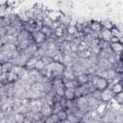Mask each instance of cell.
Here are the masks:
<instances>
[{"mask_svg": "<svg viewBox=\"0 0 123 123\" xmlns=\"http://www.w3.org/2000/svg\"><path fill=\"white\" fill-rule=\"evenodd\" d=\"M59 119L57 116V113H52L51 115L45 117L43 119V123H59Z\"/></svg>", "mask_w": 123, "mask_h": 123, "instance_id": "7c38bea8", "label": "cell"}, {"mask_svg": "<svg viewBox=\"0 0 123 123\" xmlns=\"http://www.w3.org/2000/svg\"><path fill=\"white\" fill-rule=\"evenodd\" d=\"M31 37L33 38V40L35 41L36 44H42L45 42L47 37L40 31H37V32H34L31 34Z\"/></svg>", "mask_w": 123, "mask_h": 123, "instance_id": "7a4b0ae2", "label": "cell"}, {"mask_svg": "<svg viewBox=\"0 0 123 123\" xmlns=\"http://www.w3.org/2000/svg\"><path fill=\"white\" fill-rule=\"evenodd\" d=\"M14 120L16 123H23V121L25 120V116L23 113H17L14 117Z\"/></svg>", "mask_w": 123, "mask_h": 123, "instance_id": "d6986e66", "label": "cell"}, {"mask_svg": "<svg viewBox=\"0 0 123 123\" xmlns=\"http://www.w3.org/2000/svg\"><path fill=\"white\" fill-rule=\"evenodd\" d=\"M45 66H46V64L44 63V62L41 59H38L37 63H36V65H35V67H34V69L38 71V72H40V71H42L45 68Z\"/></svg>", "mask_w": 123, "mask_h": 123, "instance_id": "9a60e30c", "label": "cell"}, {"mask_svg": "<svg viewBox=\"0 0 123 123\" xmlns=\"http://www.w3.org/2000/svg\"><path fill=\"white\" fill-rule=\"evenodd\" d=\"M100 37H101V38H102L104 41H109V42H110V39H111V33H110V30L102 29V31L100 32Z\"/></svg>", "mask_w": 123, "mask_h": 123, "instance_id": "4fadbf2b", "label": "cell"}, {"mask_svg": "<svg viewBox=\"0 0 123 123\" xmlns=\"http://www.w3.org/2000/svg\"><path fill=\"white\" fill-rule=\"evenodd\" d=\"M53 33H54V35H55V37H62V36H63V33H64V29L62 27V26H58L57 28H55L54 29V31H53Z\"/></svg>", "mask_w": 123, "mask_h": 123, "instance_id": "2e32d148", "label": "cell"}, {"mask_svg": "<svg viewBox=\"0 0 123 123\" xmlns=\"http://www.w3.org/2000/svg\"><path fill=\"white\" fill-rule=\"evenodd\" d=\"M57 116H58V119L60 122H65L67 120V116H68V113L66 111V109H62L58 113H57Z\"/></svg>", "mask_w": 123, "mask_h": 123, "instance_id": "8fae6325", "label": "cell"}, {"mask_svg": "<svg viewBox=\"0 0 123 123\" xmlns=\"http://www.w3.org/2000/svg\"><path fill=\"white\" fill-rule=\"evenodd\" d=\"M55 94H56L57 96H59V97L63 98V94H64V86H63V85L59 86L56 87V89H55Z\"/></svg>", "mask_w": 123, "mask_h": 123, "instance_id": "ac0fdd59", "label": "cell"}, {"mask_svg": "<svg viewBox=\"0 0 123 123\" xmlns=\"http://www.w3.org/2000/svg\"><path fill=\"white\" fill-rule=\"evenodd\" d=\"M110 48L111 50L115 53V54H121L122 50H123V44L121 41L118 42H114V43H110Z\"/></svg>", "mask_w": 123, "mask_h": 123, "instance_id": "52a82bcc", "label": "cell"}, {"mask_svg": "<svg viewBox=\"0 0 123 123\" xmlns=\"http://www.w3.org/2000/svg\"><path fill=\"white\" fill-rule=\"evenodd\" d=\"M110 33H111V37H119L120 38V34H121V31L118 29V27L116 25H114L111 30H110ZM121 39V38H120Z\"/></svg>", "mask_w": 123, "mask_h": 123, "instance_id": "e0dca14e", "label": "cell"}, {"mask_svg": "<svg viewBox=\"0 0 123 123\" xmlns=\"http://www.w3.org/2000/svg\"><path fill=\"white\" fill-rule=\"evenodd\" d=\"M23 123H32V122H31V121H30L29 119H27V118H25V120L23 121Z\"/></svg>", "mask_w": 123, "mask_h": 123, "instance_id": "7402d4cb", "label": "cell"}, {"mask_svg": "<svg viewBox=\"0 0 123 123\" xmlns=\"http://www.w3.org/2000/svg\"><path fill=\"white\" fill-rule=\"evenodd\" d=\"M65 32L70 35V36H74L76 34H78V29H77V25L76 24H73V23H70L66 26L65 28Z\"/></svg>", "mask_w": 123, "mask_h": 123, "instance_id": "30bf717a", "label": "cell"}, {"mask_svg": "<svg viewBox=\"0 0 123 123\" xmlns=\"http://www.w3.org/2000/svg\"><path fill=\"white\" fill-rule=\"evenodd\" d=\"M88 27L90 29V31L92 32H95V33H100L103 29V26H102V23L100 21H96V20H93L91 21L89 24H88Z\"/></svg>", "mask_w": 123, "mask_h": 123, "instance_id": "5b68a950", "label": "cell"}, {"mask_svg": "<svg viewBox=\"0 0 123 123\" xmlns=\"http://www.w3.org/2000/svg\"><path fill=\"white\" fill-rule=\"evenodd\" d=\"M104 107H105V104L99 105V106H98V109H97V112H101V111L104 110Z\"/></svg>", "mask_w": 123, "mask_h": 123, "instance_id": "44dd1931", "label": "cell"}, {"mask_svg": "<svg viewBox=\"0 0 123 123\" xmlns=\"http://www.w3.org/2000/svg\"><path fill=\"white\" fill-rule=\"evenodd\" d=\"M38 59H39V58H37V57H34V56L28 58L27 61L25 62L24 66H25L26 68H31V69H33V68L35 67V65H36V63H37V62Z\"/></svg>", "mask_w": 123, "mask_h": 123, "instance_id": "9c48e42d", "label": "cell"}, {"mask_svg": "<svg viewBox=\"0 0 123 123\" xmlns=\"http://www.w3.org/2000/svg\"><path fill=\"white\" fill-rule=\"evenodd\" d=\"M63 98L66 101H74L76 99V95H75V91L74 89H67L64 88V94H63Z\"/></svg>", "mask_w": 123, "mask_h": 123, "instance_id": "ba28073f", "label": "cell"}, {"mask_svg": "<svg viewBox=\"0 0 123 123\" xmlns=\"http://www.w3.org/2000/svg\"><path fill=\"white\" fill-rule=\"evenodd\" d=\"M110 90L111 91V93L113 95L122 92V85H121V83H115L114 85H112V86H111V88Z\"/></svg>", "mask_w": 123, "mask_h": 123, "instance_id": "5bb4252c", "label": "cell"}, {"mask_svg": "<svg viewBox=\"0 0 123 123\" xmlns=\"http://www.w3.org/2000/svg\"><path fill=\"white\" fill-rule=\"evenodd\" d=\"M118 41H121V39L116 37H111L110 39V43H114V42H118Z\"/></svg>", "mask_w": 123, "mask_h": 123, "instance_id": "ffe728a7", "label": "cell"}, {"mask_svg": "<svg viewBox=\"0 0 123 123\" xmlns=\"http://www.w3.org/2000/svg\"><path fill=\"white\" fill-rule=\"evenodd\" d=\"M113 98V94L111 93V91L110 89H106L104 91L101 92V95H100V99L104 102V103H108L110 102L111 100H112Z\"/></svg>", "mask_w": 123, "mask_h": 123, "instance_id": "8992f818", "label": "cell"}, {"mask_svg": "<svg viewBox=\"0 0 123 123\" xmlns=\"http://www.w3.org/2000/svg\"><path fill=\"white\" fill-rule=\"evenodd\" d=\"M39 112H40V114L43 116V118H45V117H47V116L51 115V114L53 113L52 106H51L50 104H48V103H46V104L42 105V106L40 107Z\"/></svg>", "mask_w": 123, "mask_h": 123, "instance_id": "3957f363", "label": "cell"}, {"mask_svg": "<svg viewBox=\"0 0 123 123\" xmlns=\"http://www.w3.org/2000/svg\"><path fill=\"white\" fill-rule=\"evenodd\" d=\"M76 82L78 83L79 86H84V85H87L88 82H89V75L88 74H85V73H82L80 75H78L76 77Z\"/></svg>", "mask_w": 123, "mask_h": 123, "instance_id": "277c9868", "label": "cell"}, {"mask_svg": "<svg viewBox=\"0 0 123 123\" xmlns=\"http://www.w3.org/2000/svg\"><path fill=\"white\" fill-rule=\"evenodd\" d=\"M109 86H110L109 80L107 78H105V77H100V75H99V78H98L96 84L94 85L95 89L98 90V91H100V92L108 89L109 88Z\"/></svg>", "mask_w": 123, "mask_h": 123, "instance_id": "6da1fadb", "label": "cell"}]
</instances>
